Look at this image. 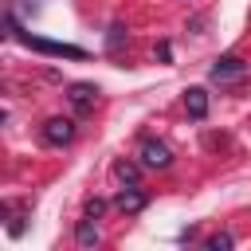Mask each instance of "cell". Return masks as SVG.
Masks as SVG:
<instances>
[{
  "label": "cell",
  "mask_w": 251,
  "mask_h": 251,
  "mask_svg": "<svg viewBox=\"0 0 251 251\" xmlns=\"http://www.w3.org/2000/svg\"><path fill=\"white\" fill-rule=\"evenodd\" d=\"M8 31L24 43V47H31V51H39V55H51V59H86V51L82 47H75V43H55V39H39V35H27L12 16H8Z\"/></svg>",
  "instance_id": "obj_1"
},
{
  "label": "cell",
  "mask_w": 251,
  "mask_h": 251,
  "mask_svg": "<svg viewBox=\"0 0 251 251\" xmlns=\"http://www.w3.org/2000/svg\"><path fill=\"white\" fill-rule=\"evenodd\" d=\"M137 157H141L145 169H169V165H173V149H169L165 141H153V137L141 141V153H137Z\"/></svg>",
  "instance_id": "obj_2"
},
{
  "label": "cell",
  "mask_w": 251,
  "mask_h": 251,
  "mask_svg": "<svg viewBox=\"0 0 251 251\" xmlns=\"http://www.w3.org/2000/svg\"><path fill=\"white\" fill-rule=\"evenodd\" d=\"M75 137V122L71 118H47L43 122V141L47 145H67Z\"/></svg>",
  "instance_id": "obj_3"
},
{
  "label": "cell",
  "mask_w": 251,
  "mask_h": 251,
  "mask_svg": "<svg viewBox=\"0 0 251 251\" xmlns=\"http://www.w3.org/2000/svg\"><path fill=\"white\" fill-rule=\"evenodd\" d=\"M114 204H118V212H126V216H137V212L149 204V196H145L137 184H126V188L114 196Z\"/></svg>",
  "instance_id": "obj_4"
},
{
  "label": "cell",
  "mask_w": 251,
  "mask_h": 251,
  "mask_svg": "<svg viewBox=\"0 0 251 251\" xmlns=\"http://www.w3.org/2000/svg\"><path fill=\"white\" fill-rule=\"evenodd\" d=\"M94 98H98V86H94V82H71V86H67V102H71L78 114H82V110H90V106H94Z\"/></svg>",
  "instance_id": "obj_5"
},
{
  "label": "cell",
  "mask_w": 251,
  "mask_h": 251,
  "mask_svg": "<svg viewBox=\"0 0 251 251\" xmlns=\"http://www.w3.org/2000/svg\"><path fill=\"white\" fill-rule=\"evenodd\" d=\"M184 110H188V118H208V90L204 86H188L184 90Z\"/></svg>",
  "instance_id": "obj_6"
},
{
  "label": "cell",
  "mask_w": 251,
  "mask_h": 251,
  "mask_svg": "<svg viewBox=\"0 0 251 251\" xmlns=\"http://www.w3.org/2000/svg\"><path fill=\"white\" fill-rule=\"evenodd\" d=\"M247 67H243V59H235V55H224V59H216L212 63V78H239Z\"/></svg>",
  "instance_id": "obj_7"
},
{
  "label": "cell",
  "mask_w": 251,
  "mask_h": 251,
  "mask_svg": "<svg viewBox=\"0 0 251 251\" xmlns=\"http://www.w3.org/2000/svg\"><path fill=\"white\" fill-rule=\"evenodd\" d=\"M75 243H78V247H94V243H98V227H94V216H86V220L78 224V231H75Z\"/></svg>",
  "instance_id": "obj_8"
},
{
  "label": "cell",
  "mask_w": 251,
  "mask_h": 251,
  "mask_svg": "<svg viewBox=\"0 0 251 251\" xmlns=\"http://www.w3.org/2000/svg\"><path fill=\"white\" fill-rule=\"evenodd\" d=\"M114 176H118L122 184H137V165H129V161H118V165H114Z\"/></svg>",
  "instance_id": "obj_9"
},
{
  "label": "cell",
  "mask_w": 251,
  "mask_h": 251,
  "mask_svg": "<svg viewBox=\"0 0 251 251\" xmlns=\"http://www.w3.org/2000/svg\"><path fill=\"white\" fill-rule=\"evenodd\" d=\"M231 247H235V235L231 231H216L208 239V251H231Z\"/></svg>",
  "instance_id": "obj_10"
},
{
  "label": "cell",
  "mask_w": 251,
  "mask_h": 251,
  "mask_svg": "<svg viewBox=\"0 0 251 251\" xmlns=\"http://www.w3.org/2000/svg\"><path fill=\"white\" fill-rule=\"evenodd\" d=\"M122 39H126V27H122V24H114V27H110V39H106V43H110V47H118Z\"/></svg>",
  "instance_id": "obj_11"
},
{
  "label": "cell",
  "mask_w": 251,
  "mask_h": 251,
  "mask_svg": "<svg viewBox=\"0 0 251 251\" xmlns=\"http://www.w3.org/2000/svg\"><path fill=\"white\" fill-rule=\"evenodd\" d=\"M102 212H106V204H102V200H90V204H86V216H94V220H98Z\"/></svg>",
  "instance_id": "obj_12"
}]
</instances>
